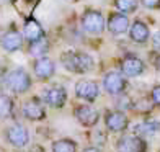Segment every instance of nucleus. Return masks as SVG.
Returning a JSON list of instances; mask_svg holds the SVG:
<instances>
[{
  "mask_svg": "<svg viewBox=\"0 0 160 152\" xmlns=\"http://www.w3.org/2000/svg\"><path fill=\"white\" fill-rule=\"evenodd\" d=\"M134 108L137 111H141V113H147V111H150L152 108H154V103H152L150 98H142L139 103L134 105Z\"/></svg>",
  "mask_w": 160,
  "mask_h": 152,
  "instance_id": "nucleus-23",
  "label": "nucleus"
},
{
  "mask_svg": "<svg viewBox=\"0 0 160 152\" xmlns=\"http://www.w3.org/2000/svg\"><path fill=\"white\" fill-rule=\"evenodd\" d=\"M105 124L108 128V131L111 133H121V131H126L128 126H129V119L128 116L122 111H108L106 116H105Z\"/></svg>",
  "mask_w": 160,
  "mask_h": 152,
  "instance_id": "nucleus-9",
  "label": "nucleus"
},
{
  "mask_svg": "<svg viewBox=\"0 0 160 152\" xmlns=\"http://www.w3.org/2000/svg\"><path fill=\"white\" fill-rule=\"evenodd\" d=\"M52 152H77V142L72 139H57L52 142Z\"/></svg>",
  "mask_w": 160,
  "mask_h": 152,
  "instance_id": "nucleus-19",
  "label": "nucleus"
},
{
  "mask_svg": "<svg viewBox=\"0 0 160 152\" xmlns=\"http://www.w3.org/2000/svg\"><path fill=\"white\" fill-rule=\"evenodd\" d=\"M48 49H49L48 39H46V38H41L39 41L31 43V46H30V54L34 56V57H38V59H41V57H46L44 54L48 53Z\"/></svg>",
  "mask_w": 160,
  "mask_h": 152,
  "instance_id": "nucleus-20",
  "label": "nucleus"
},
{
  "mask_svg": "<svg viewBox=\"0 0 160 152\" xmlns=\"http://www.w3.org/2000/svg\"><path fill=\"white\" fill-rule=\"evenodd\" d=\"M118 152H147V142L136 134H124L116 142Z\"/></svg>",
  "mask_w": 160,
  "mask_h": 152,
  "instance_id": "nucleus-4",
  "label": "nucleus"
},
{
  "mask_svg": "<svg viewBox=\"0 0 160 152\" xmlns=\"http://www.w3.org/2000/svg\"><path fill=\"white\" fill-rule=\"evenodd\" d=\"M61 62L69 72H74V74L90 72L93 66H95L93 57L87 53H80V51H67V53H64L61 56Z\"/></svg>",
  "mask_w": 160,
  "mask_h": 152,
  "instance_id": "nucleus-1",
  "label": "nucleus"
},
{
  "mask_svg": "<svg viewBox=\"0 0 160 152\" xmlns=\"http://www.w3.org/2000/svg\"><path fill=\"white\" fill-rule=\"evenodd\" d=\"M2 3H12V2H15V0H0Z\"/></svg>",
  "mask_w": 160,
  "mask_h": 152,
  "instance_id": "nucleus-29",
  "label": "nucleus"
},
{
  "mask_svg": "<svg viewBox=\"0 0 160 152\" xmlns=\"http://www.w3.org/2000/svg\"><path fill=\"white\" fill-rule=\"evenodd\" d=\"M33 70H34V74L39 80H48V79H51L56 74V64H54L52 59H49V57H41V59L34 61Z\"/></svg>",
  "mask_w": 160,
  "mask_h": 152,
  "instance_id": "nucleus-13",
  "label": "nucleus"
},
{
  "mask_svg": "<svg viewBox=\"0 0 160 152\" xmlns=\"http://www.w3.org/2000/svg\"><path fill=\"white\" fill-rule=\"evenodd\" d=\"M150 100L155 106H160V85H155L150 90Z\"/></svg>",
  "mask_w": 160,
  "mask_h": 152,
  "instance_id": "nucleus-24",
  "label": "nucleus"
},
{
  "mask_svg": "<svg viewBox=\"0 0 160 152\" xmlns=\"http://www.w3.org/2000/svg\"><path fill=\"white\" fill-rule=\"evenodd\" d=\"M21 111H23L25 118L30 121H41L46 118V110L39 101V98H30L28 101H25Z\"/></svg>",
  "mask_w": 160,
  "mask_h": 152,
  "instance_id": "nucleus-10",
  "label": "nucleus"
},
{
  "mask_svg": "<svg viewBox=\"0 0 160 152\" xmlns=\"http://www.w3.org/2000/svg\"><path fill=\"white\" fill-rule=\"evenodd\" d=\"M108 30L113 34H122L128 30H131V21L129 17L124 13H111L110 18H108Z\"/></svg>",
  "mask_w": 160,
  "mask_h": 152,
  "instance_id": "nucleus-14",
  "label": "nucleus"
},
{
  "mask_svg": "<svg viewBox=\"0 0 160 152\" xmlns=\"http://www.w3.org/2000/svg\"><path fill=\"white\" fill-rule=\"evenodd\" d=\"M5 137L12 146L15 147H25L30 142V133L23 124H13L5 129Z\"/></svg>",
  "mask_w": 160,
  "mask_h": 152,
  "instance_id": "nucleus-7",
  "label": "nucleus"
},
{
  "mask_svg": "<svg viewBox=\"0 0 160 152\" xmlns=\"http://www.w3.org/2000/svg\"><path fill=\"white\" fill-rule=\"evenodd\" d=\"M154 66H155V69H157V70H160V53L154 57Z\"/></svg>",
  "mask_w": 160,
  "mask_h": 152,
  "instance_id": "nucleus-27",
  "label": "nucleus"
},
{
  "mask_svg": "<svg viewBox=\"0 0 160 152\" xmlns=\"http://www.w3.org/2000/svg\"><path fill=\"white\" fill-rule=\"evenodd\" d=\"M23 38H25V36L21 34L20 31L10 30V31H7L2 36L0 44H2V48L7 51V53H15V51L21 49V46H23Z\"/></svg>",
  "mask_w": 160,
  "mask_h": 152,
  "instance_id": "nucleus-15",
  "label": "nucleus"
},
{
  "mask_svg": "<svg viewBox=\"0 0 160 152\" xmlns=\"http://www.w3.org/2000/svg\"><path fill=\"white\" fill-rule=\"evenodd\" d=\"M69 2H78V0H69Z\"/></svg>",
  "mask_w": 160,
  "mask_h": 152,
  "instance_id": "nucleus-30",
  "label": "nucleus"
},
{
  "mask_svg": "<svg viewBox=\"0 0 160 152\" xmlns=\"http://www.w3.org/2000/svg\"><path fill=\"white\" fill-rule=\"evenodd\" d=\"M160 131V123L157 119H145L139 124L134 126V134L139 136V137H150V136H155Z\"/></svg>",
  "mask_w": 160,
  "mask_h": 152,
  "instance_id": "nucleus-18",
  "label": "nucleus"
},
{
  "mask_svg": "<svg viewBox=\"0 0 160 152\" xmlns=\"http://www.w3.org/2000/svg\"><path fill=\"white\" fill-rule=\"evenodd\" d=\"M152 43H154V48L157 49V51H160V30L152 36Z\"/></svg>",
  "mask_w": 160,
  "mask_h": 152,
  "instance_id": "nucleus-26",
  "label": "nucleus"
},
{
  "mask_svg": "<svg viewBox=\"0 0 160 152\" xmlns=\"http://www.w3.org/2000/svg\"><path fill=\"white\" fill-rule=\"evenodd\" d=\"M23 36L30 43L39 41L41 38H44V31H42V26L39 25V21H36L34 18L26 20L25 28H23Z\"/></svg>",
  "mask_w": 160,
  "mask_h": 152,
  "instance_id": "nucleus-17",
  "label": "nucleus"
},
{
  "mask_svg": "<svg viewBox=\"0 0 160 152\" xmlns=\"http://www.w3.org/2000/svg\"><path fill=\"white\" fill-rule=\"evenodd\" d=\"M5 87L13 93H25L31 87V77L25 69H13L5 75Z\"/></svg>",
  "mask_w": 160,
  "mask_h": 152,
  "instance_id": "nucleus-2",
  "label": "nucleus"
},
{
  "mask_svg": "<svg viewBox=\"0 0 160 152\" xmlns=\"http://www.w3.org/2000/svg\"><path fill=\"white\" fill-rule=\"evenodd\" d=\"M74 114H75V118L78 119L80 124L87 126V128L95 126L97 123L100 121V113L93 106H90V105H80V106H77L74 110Z\"/></svg>",
  "mask_w": 160,
  "mask_h": 152,
  "instance_id": "nucleus-8",
  "label": "nucleus"
},
{
  "mask_svg": "<svg viewBox=\"0 0 160 152\" xmlns=\"http://www.w3.org/2000/svg\"><path fill=\"white\" fill-rule=\"evenodd\" d=\"M145 70V64L137 56H126L121 62V74L124 77H137Z\"/></svg>",
  "mask_w": 160,
  "mask_h": 152,
  "instance_id": "nucleus-11",
  "label": "nucleus"
},
{
  "mask_svg": "<svg viewBox=\"0 0 160 152\" xmlns=\"http://www.w3.org/2000/svg\"><path fill=\"white\" fill-rule=\"evenodd\" d=\"M103 87H105V90L110 93V95H121V93L126 90V87H128V80H126V77L122 75L121 72L111 70V72H108V74L105 75Z\"/></svg>",
  "mask_w": 160,
  "mask_h": 152,
  "instance_id": "nucleus-6",
  "label": "nucleus"
},
{
  "mask_svg": "<svg viewBox=\"0 0 160 152\" xmlns=\"http://www.w3.org/2000/svg\"><path fill=\"white\" fill-rule=\"evenodd\" d=\"M42 100L51 108H62L67 101V90L61 85H52L42 90Z\"/></svg>",
  "mask_w": 160,
  "mask_h": 152,
  "instance_id": "nucleus-5",
  "label": "nucleus"
},
{
  "mask_svg": "<svg viewBox=\"0 0 160 152\" xmlns=\"http://www.w3.org/2000/svg\"><path fill=\"white\" fill-rule=\"evenodd\" d=\"M114 7L118 8L121 13H132L137 10V5H139V0H113Z\"/></svg>",
  "mask_w": 160,
  "mask_h": 152,
  "instance_id": "nucleus-21",
  "label": "nucleus"
},
{
  "mask_svg": "<svg viewBox=\"0 0 160 152\" xmlns=\"http://www.w3.org/2000/svg\"><path fill=\"white\" fill-rule=\"evenodd\" d=\"M100 93V87L97 82L93 80H80L75 85V95L80 100H85V101H93L97 100Z\"/></svg>",
  "mask_w": 160,
  "mask_h": 152,
  "instance_id": "nucleus-12",
  "label": "nucleus"
},
{
  "mask_svg": "<svg viewBox=\"0 0 160 152\" xmlns=\"http://www.w3.org/2000/svg\"><path fill=\"white\" fill-rule=\"evenodd\" d=\"M13 111V100L8 95H0V118L10 116Z\"/></svg>",
  "mask_w": 160,
  "mask_h": 152,
  "instance_id": "nucleus-22",
  "label": "nucleus"
},
{
  "mask_svg": "<svg viewBox=\"0 0 160 152\" xmlns=\"http://www.w3.org/2000/svg\"><path fill=\"white\" fill-rule=\"evenodd\" d=\"M141 3L145 7V8H150V10L160 8V0H141Z\"/></svg>",
  "mask_w": 160,
  "mask_h": 152,
  "instance_id": "nucleus-25",
  "label": "nucleus"
},
{
  "mask_svg": "<svg viewBox=\"0 0 160 152\" xmlns=\"http://www.w3.org/2000/svg\"><path fill=\"white\" fill-rule=\"evenodd\" d=\"M83 152H101L98 147H87V149H83Z\"/></svg>",
  "mask_w": 160,
  "mask_h": 152,
  "instance_id": "nucleus-28",
  "label": "nucleus"
},
{
  "mask_svg": "<svg viewBox=\"0 0 160 152\" xmlns=\"http://www.w3.org/2000/svg\"><path fill=\"white\" fill-rule=\"evenodd\" d=\"M80 23H82L83 31L88 34H101L105 31V26H106L103 13L98 10H87L82 15Z\"/></svg>",
  "mask_w": 160,
  "mask_h": 152,
  "instance_id": "nucleus-3",
  "label": "nucleus"
},
{
  "mask_svg": "<svg viewBox=\"0 0 160 152\" xmlns=\"http://www.w3.org/2000/svg\"><path fill=\"white\" fill-rule=\"evenodd\" d=\"M129 38L131 41L137 43V44H144L147 43L150 38V31H149V26L141 20H136L132 25H131V30H129Z\"/></svg>",
  "mask_w": 160,
  "mask_h": 152,
  "instance_id": "nucleus-16",
  "label": "nucleus"
}]
</instances>
